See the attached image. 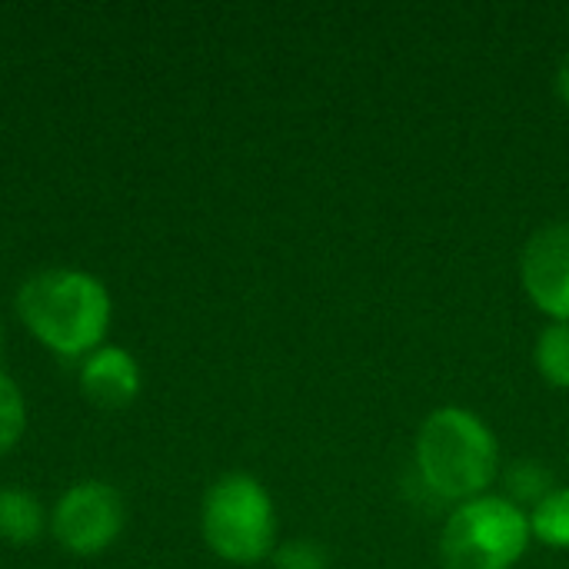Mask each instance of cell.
Instances as JSON below:
<instances>
[{"label": "cell", "mask_w": 569, "mask_h": 569, "mask_svg": "<svg viewBox=\"0 0 569 569\" xmlns=\"http://www.w3.org/2000/svg\"><path fill=\"white\" fill-rule=\"evenodd\" d=\"M13 310L37 343L67 360H83L103 347L113 320L107 283L80 267H43L30 273L17 287Z\"/></svg>", "instance_id": "6da1fadb"}, {"label": "cell", "mask_w": 569, "mask_h": 569, "mask_svg": "<svg viewBox=\"0 0 569 569\" xmlns=\"http://www.w3.org/2000/svg\"><path fill=\"white\" fill-rule=\"evenodd\" d=\"M417 470L443 500H477L497 480L500 443L493 430L463 407L433 410L417 433Z\"/></svg>", "instance_id": "7a4b0ae2"}, {"label": "cell", "mask_w": 569, "mask_h": 569, "mask_svg": "<svg viewBox=\"0 0 569 569\" xmlns=\"http://www.w3.org/2000/svg\"><path fill=\"white\" fill-rule=\"evenodd\" d=\"M203 543L233 567H253L277 550V510L270 490L243 470L217 477L200 503Z\"/></svg>", "instance_id": "3957f363"}, {"label": "cell", "mask_w": 569, "mask_h": 569, "mask_svg": "<svg viewBox=\"0 0 569 569\" xmlns=\"http://www.w3.org/2000/svg\"><path fill=\"white\" fill-rule=\"evenodd\" d=\"M530 537V517L513 500L483 493L450 513L440 537V560L447 569H513Z\"/></svg>", "instance_id": "277c9868"}, {"label": "cell", "mask_w": 569, "mask_h": 569, "mask_svg": "<svg viewBox=\"0 0 569 569\" xmlns=\"http://www.w3.org/2000/svg\"><path fill=\"white\" fill-rule=\"evenodd\" d=\"M127 527V503L117 487L83 480L60 493L50 510L53 540L73 557H97L110 550Z\"/></svg>", "instance_id": "5b68a950"}, {"label": "cell", "mask_w": 569, "mask_h": 569, "mask_svg": "<svg viewBox=\"0 0 569 569\" xmlns=\"http://www.w3.org/2000/svg\"><path fill=\"white\" fill-rule=\"evenodd\" d=\"M520 277L537 310L569 323V223H547L527 240Z\"/></svg>", "instance_id": "8992f818"}, {"label": "cell", "mask_w": 569, "mask_h": 569, "mask_svg": "<svg viewBox=\"0 0 569 569\" xmlns=\"http://www.w3.org/2000/svg\"><path fill=\"white\" fill-rule=\"evenodd\" d=\"M80 393L103 410H123L130 407L143 390V370L137 357L117 343H103L93 353L83 357L77 373Z\"/></svg>", "instance_id": "52a82bcc"}, {"label": "cell", "mask_w": 569, "mask_h": 569, "mask_svg": "<svg viewBox=\"0 0 569 569\" xmlns=\"http://www.w3.org/2000/svg\"><path fill=\"white\" fill-rule=\"evenodd\" d=\"M43 503L23 487H0V540L13 547H30L47 533Z\"/></svg>", "instance_id": "ba28073f"}, {"label": "cell", "mask_w": 569, "mask_h": 569, "mask_svg": "<svg viewBox=\"0 0 569 569\" xmlns=\"http://www.w3.org/2000/svg\"><path fill=\"white\" fill-rule=\"evenodd\" d=\"M533 363L540 377L553 387H569V323L553 320L540 330L533 347Z\"/></svg>", "instance_id": "9c48e42d"}, {"label": "cell", "mask_w": 569, "mask_h": 569, "mask_svg": "<svg viewBox=\"0 0 569 569\" xmlns=\"http://www.w3.org/2000/svg\"><path fill=\"white\" fill-rule=\"evenodd\" d=\"M530 533L547 547L569 550V487H557L530 510Z\"/></svg>", "instance_id": "30bf717a"}, {"label": "cell", "mask_w": 569, "mask_h": 569, "mask_svg": "<svg viewBox=\"0 0 569 569\" xmlns=\"http://www.w3.org/2000/svg\"><path fill=\"white\" fill-rule=\"evenodd\" d=\"M503 487H507V500H513L517 507L530 503L537 507L547 493H553V473L537 463V460H517L507 473H503Z\"/></svg>", "instance_id": "8fae6325"}, {"label": "cell", "mask_w": 569, "mask_h": 569, "mask_svg": "<svg viewBox=\"0 0 569 569\" xmlns=\"http://www.w3.org/2000/svg\"><path fill=\"white\" fill-rule=\"evenodd\" d=\"M27 430V400L20 393V387L0 373V457L10 453Z\"/></svg>", "instance_id": "7c38bea8"}, {"label": "cell", "mask_w": 569, "mask_h": 569, "mask_svg": "<svg viewBox=\"0 0 569 569\" xmlns=\"http://www.w3.org/2000/svg\"><path fill=\"white\" fill-rule=\"evenodd\" d=\"M277 569H330V553L317 540H287L273 550Z\"/></svg>", "instance_id": "4fadbf2b"}, {"label": "cell", "mask_w": 569, "mask_h": 569, "mask_svg": "<svg viewBox=\"0 0 569 569\" xmlns=\"http://www.w3.org/2000/svg\"><path fill=\"white\" fill-rule=\"evenodd\" d=\"M557 93L569 107V53L560 60V70H557Z\"/></svg>", "instance_id": "5bb4252c"}, {"label": "cell", "mask_w": 569, "mask_h": 569, "mask_svg": "<svg viewBox=\"0 0 569 569\" xmlns=\"http://www.w3.org/2000/svg\"><path fill=\"white\" fill-rule=\"evenodd\" d=\"M0 343H3V327H0Z\"/></svg>", "instance_id": "9a60e30c"}]
</instances>
